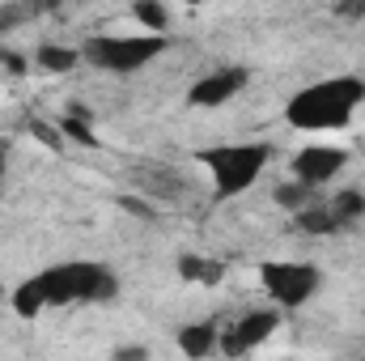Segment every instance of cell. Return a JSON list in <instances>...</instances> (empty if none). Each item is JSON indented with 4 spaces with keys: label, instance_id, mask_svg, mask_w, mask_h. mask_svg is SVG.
Segmentation results:
<instances>
[{
    "label": "cell",
    "instance_id": "6da1fadb",
    "mask_svg": "<svg viewBox=\"0 0 365 361\" xmlns=\"http://www.w3.org/2000/svg\"><path fill=\"white\" fill-rule=\"evenodd\" d=\"M119 293V276L102 264L77 260V264H60L47 268L30 280H21L13 289V310L21 319H34L43 306H68V302H110Z\"/></svg>",
    "mask_w": 365,
    "mask_h": 361
},
{
    "label": "cell",
    "instance_id": "7a4b0ae2",
    "mask_svg": "<svg viewBox=\"0 0 365 361\" xmlns=\"http://www.w3.org/2000/svg\"><path fill=\"white\" fill-rule=\"evenodd\" d=\"M361 102H365L361 77H327V81L306 86L297 93L284 106V119L302 132H331V128H344Z\"/></svg>",
    "mask_w": 365,
    "mask_h": 361
},
{
    "label": "cell",
    "instance_id": "3957f363",
    "mask_svg": "<svg viewBox=\"0 0 365 361\" xmlns=\"http://www.w3.org/2000/svg\"><path fill=\"white\" fill-rule=\"evenodd\" d=\"M77 51L86 64L102 68V73H136L153 56L166 51V34H149V30L145 34H93Z\"/></svg>",
    "mask_w": 365,
    "mask_h": 361
},
{
    "label": "cell",
    "instance_id": "277c9868",
    "mask_svg": "<svg viewBox=\"0 0 365 361\" xmlns=\"http://www.w3.org/2000/svg\"><path fill=\"white\" fill-rule=\"evenodd\" d=\"M272 149L268 145H221V149H204L200 162L208 166L217 195H238L242 187L259 179V171L268 166Z\"/></svg>",
    "mask_w": 365,
    "mask_h": 361
},
{
    "label": "cell",
    "instance_id": "5b68a950",
    "mask_svg": "<svg viewBox=\"0 0 365 361\" xmlns=\"http://www.w3.org/2000/svg\"><path fill=\"white\" fill-rule=\"evenodd\" d=\"M259 285H264V293L272 298L276 306L297 310V306H306V302L319 293L323 276H319V268H314V264L272 260V264H264V268H259Z\"/></svg>",
    "mask_w": 365,
    "mask_h": 361
},
{
    "label": "cell",
    "instance_id": "8992f818",
    "mask_svg": "<svg viewBox=\"0 0 365 361\" xmlns=\"http://www.w3.org/2000/svg\"><path fill=\"white\" fill-rule=\"evenodd\" d=\"M276 323H280V310H251V315H242L234 327H225L217 336V349L230 353V357H242V353H251L255 345H264L272 336Z\"/></svg>",
    "mask_w": 365,
    "mask_h": 361
},
{
    "label": "cell",
    "instance_id": "52a82bcc",
    "mask_svg": "<svg viewBox=\"0 0 365 361\" xmlns=\"http://www.w3.org/2000/svg\"><path fill=\"white\" fill-rule=\"evenodd\" d=\"M349 166V153L336 149V145H306L297 158H293V179L310 183V187H327L331 179H340Z\"/></svg>",
    "mask_w": 365,
    "mask_h": 361
},
{
    "label": "cell",
    "instance_id": "ba28073f",
    "mask_svg": "<svg viewBox=\"0 0 365 361\" xmlns=\"http://www.w3.org/2000/svg\"><path fill=\"white\" fill-rule=\"evenodd\" d=\"M247 68H217V73H208V77H200L195 86H191V93H187V102L191 106H225L230 98H238V93L247 90Z\"/></svg>",
    "mask_w": 365,
    "mask_h": 361
},
{
    "label": "cell",
    "instance_id": "9c48e42d",
    "mask_svg": "<svg viewBox=\"0 0 365 361\" xmlns=\"http://www.w3.org/2000/svg\"><path fill=\"white\" fill-rule=\"evenodd\" d=\"M132 183L145 200H166V204H182L191 195V183L170 166H132Z\"/></svg>",
    "mask_w": 365,
    "mask_h": 361
},
{
    "label": "cell",
    "instance_id": "30bf717a",
    "mask_svg": "<svg viewBox=\"0 0 365 361\" xmlns=\"http://www.w3.org/2000/svg\"><path fill=\"white\" fill-rule=\"evenodd\" d=\"M327 213H331L336 230H349V225H357V221L365 217V191H357V187H349V191L331 195V200H327Z\"/></svg>",
    "mask_w": 365,
    "mask_h": 361
},
{
    "label": "cell",
    "instance_id": "8fae6325",
    "mask_svg": "<svg viewBox=\"0 0 365 361\" xmlns=\"http://www.w3.org/2000/svg\"><path fill=\"white\" fill-rule=\"evenodd\" d=\"M179 349L187 357H208L217 349V327L212 323H191L179 332Z\"/></svg>",
    "mask_w": 365,
    "mask_h": 361
},
{
    "label": "cell",
    "instance_id": "7c38bea8",
    "mask_svg": "<svg viewBox=\"0 0 365 361\" xmlns=\"http://www.w3.org/2000/svg\"><path fill=\"white\" fill-rule=\"evenodd\" d=\"M34 60H38V68H43V73H73V68L81 64V51L60 47V43H43Z\"/></svg>",
    "mask_w": 365,
    "mask_h": 361
},
{
    "label": "cell",
    "instance_id": "4fadbf2b",
    "mask_svg": "<svg viewBox=\"0 0 365 361\" xmlns=\"http://www.w3.org/2000/svg\"><path fill=\"white\" fill-rule=\"evenodd\" d=\"M132 17L149 30V34H166L170 30V13L162 0H132Z\"/></svg>",
    "mask_w": 365,
    "mask_h": 361
},
{
    "label": "cell",
    "instance_id": "5bb4252c",
    "mask_svg": "<svg viewBox=\"0 0 365 361\" xmlns=\"http://www.w3.org/2000/svg\"><path fill=\"white\" fill-rule=\"evenodd\" d=\"M314 200H319V187H310V183H302V179L280 183V187H276V204L289 208V213H302V208L314 204Z\"/></svg>",
    "mask_w": 365,
    "mask_h": 361
},
{
    "label": "cell",
    "instance_id": "9a60e30c",
    "mask_svg": "<svg viewBox=\"0 0 365 361\" xmlns=\"http://www.w3.org/2000/svg\"><path fill=\"white\" fill-rule=\"evenodd\" d=\"M34 13H38V4H34V0H9V4H0V39H4V34H13V30H21Z\"/></svg>",
    "mask_w": 365,
    "mask_h": 361
},
{
    "label": "cell",
    "instance_id": "2e32d148",
    "mask_svg": "<svg viewBox=\"0 0 365 361\" xmlns=\"http://www.w3.org/2000/svg\"><path fill=\"white\" fill-rule=\"evenodd\" d=\"M179 272L187 276V280H217V276H221V268L204 264L200 255H182V260H179Z\"/></svg>",
    "mask_w": 365,
    "mask_h": 361
},
{
    "label": "cell",
    "instance_id": "e0dca14e",
    "mask_svg": "<svg viewBox=\"0 0 365 361\" xmlns=\"http://www.w3.org/2000/svg\"><path fill=\"white\" fill-rule=\"evenodd\" d=\"M60 132H64V136H73V141H81V145H93V132L81 123V119H73V115H68V119H60Z\"/></svg>",
    "mask_w": 365,
    "mask_h": 361
},
{
    "label": "cell",
    "instance_id": "ac0fdd59",
    "mask_svg": "<svg viewBox=\"0 0 365 361\" xmlns=\"http://www.w3.org/2000/svg\"><path fill=\"white\" fill-rule=\"evenodd\" d=\"M119 204H123V208H128V213H136V217H145V221H149V217H153V200H132V195H123V200H119Z\"/></svg>",
    "mask_w": 365,
    "mask_h": 361
},
{
    "label": "cell",
    "instance_id": "d6986e66",
    "mask_svg": "<svg viewBox=\"0 0 365 361\" xmlns=\"http://www.w3.org/2000/svg\"><path fill=\"white\" fill-rule=\"evenodd\" d=\"M115 357H119V361H132V357H145V349H115Z\"/></svg>",
    "mask_w": 365,
    "mask_h": 361
},
{
    "label": "cell",
    "instance_id": "ffe728a7",
    "mask_svg": "<svg viewBox=\"0 0 365 361\" xmlns=\"http://www.w3.org/2000/svg\"><path fill=\"white\" fill-rule=\"evenodd\" d=\"M0 187H4V149H0Z\"/></svg>",
    "mask_w": 365,
    "mask_h": 361
},
{
    "label": "cell",
    "instance_id": "44dd1931",
    "mask_svg": "<svg viewBox=\"0 0 365 361\" xmlns=\"http://www.w3.org/2000/svg\"><path fill=\"white\" fill-rule=\"evenodd\" d=\"M187 4H204V0H187Z\"/></svg>",
    "mask_w": 365,
    "mask_h": 361
},
{
    "label": "cell",
    "instance_id": "7402d4cb",
    "mask_svg": "<svg viewBox=\"0 0 365 361\" xmlns=\"http://www.w3.org/2000/svg\"><path fill=\"white\" fill-rule=\"evenodd\" d=\"M0 302H4V289H0Z\"/></svg>",
    "mask_w": 365,
    "mask_h": 361
}]
</instances>
